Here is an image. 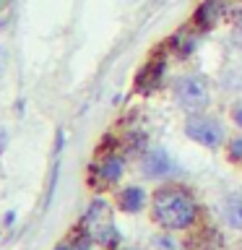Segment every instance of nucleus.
Listing matches in <instances>:
<instances>
[{
    "mask_svg": "<svg viewBox=\"0 0 242 250\" xmlns=\"http://www.w3.org/2000/svg\"><path fill=\"white\" fill-rule=\"evenodd\" d=\"M224 219L229 222V227L242 229V195H232L224 203Z\"/></svg>",
    "mask_w": 242,
    "mask_h": 250,
    "instance_id": "nucleus-9",
    "label": "nucleus"
},
{
    "mask_svg": "<svg viewBox=\"0 0 242 250\" xmlns=\"http://www.w3.org/2000/svg\"><path fill=\"white\" fill-rule=\"evenodd\" d=\"M234 123H237V125H240V128H242V107L237 109V112H234Z\"/></svg>",
    "mask_w": 242,
    "mask_h": 250,
    "instance_id": "nucleus-12",
    "label": "nucleus"
},
{
    "mask_svg": "<svg viewBox=\"0 0 242 250\" xmlns=\"http://www.w3.org/2000/svg\"><path fill=\"white\" fill-rule=\"evenodd\" d=\"M229 156L234 162H242V138H234L229 144Z\"/></svg>",
    "mask_w": 242,
    "mask_h": 250,
    "instance_id": "nucleus-11",
    "label": "nucleus"
},
{
    "mask_svg": "<svg viewBox=\"0 0 242 250\" xmlns=\"http://www.w3.org/2000/svg\"><path fill=\"white\" fill-rule=\"evenodd\" d=\"M97 240H99L104 248H115L117 242H120V234H117V229H115L112 224H107V227H101V229L97 232Z\"/></svg>",
    "mask_w": 242,
    "mask_h": 250,
    "instance_id": "nucleus-10",
    "label": "nucleus"
},
{
    "mask_svg": "<svg viewBox=\"0 0 242 250\" xmlns=\"http://www.w3.org/2000/svg\"><path fill=\"white\" fill-rule=\"evenodd\" d=\"M185 133L187 138H193L195 144L206 146V148H219L224 141V128L222 123L206 115H190L185 123Z\"/></svg>",
    "mask_w": 242,
    "mask_h": 250,
    "instance_id": "nucleus-3",
    "label": "nucleus"
},
{
    "mask_svg": "<svg viewBox=\"0 0 242 250\" xmlns=\"http://www.w3.org/2000/svg\"><path fill=\"white\" fill-rule=\"evenodd\" d=\"M154 219L164 229H185L195 222V201L182 188H164L154 195Z\"/></svg>",
    "mask_w": 242,
    "mask_h": 250,
    "instance_id": "nucleus-1",
    "label": "nucleus"
},
{
    "mask_svg": "<svg viewBox=\"0 0 242 250\" xmlns=\"http://www.w3.org/2000/svg\"><path fill=\"white\" fill-rule=\"evenodd\" d=\"M55 250H70L68 245H60V248H55Z\"/></svg>",
    "mask_w": 242,
    "mask_h": 250,
    "instance_id": "nucleus-13",
    "label": "nucleus"
},
{
    "mask_svg": "<svg viewBox=\"0 0 242 250\" xmlns=\"http://www.w3.org/2000/svg\"><path fill=\"white\" fill-rule=\"evenodd\" d=\"M175 97L187 112H198V109L206 107V102H208V83L195 73L180 76L175 81Z\"/></svg>",
    "mask_w": 242,
    "mask_h": 250,
    "instance_id": "nucleus-2",
    "label": "nucleus"
},
{
    "mask_svg": "<svg viewBox=\"0 0 242 250\" xmlns=\"http://www.w3.org/2000/svg\"><path fill=\"white\" fill-rule=\"evenodd\" d=\"M141 167H143L146 177L156 180V177H164V175L172 172V159H169V154L164 151V148H148L143 162H141Z\"/></svg>",
    "mask_w": 242,
    "mask_h": 250,
    "instance_id": "nucleus-4",
    "label": "nucleus"
},
{
    "mask_svg": "<svg viewBox=\"0 0 242 250\" xmlns=\"http://www.w3.org/2000/svg\"><path fill=\"white\" fill-rule=\"evenodd\" d=\"M240 42H242V31H240Z\"/></svg>",
    "mask_w": 242,
    "mask_h": 250,
    "instance_id": "nucleus-14",
    "label": "nucleus"
},
{
    "mask_svg": "<svg viewBox=\"0 0 242 250\" xmlns=\"http://www.w3.org/2000/svg\"><path fill=\"white\" fill-rule=\"evenodd\" d=\"M219 11H222V5H219V0H206L198 11H195V23H198L201 29H208L214 26V21L219 19Z\"/></svg>",
    "mask_w": 242,
    "mask_h": 250,
    "instance_id": "nucleus-8",
    "label": "nucleus"
},
{
    "mask_svg": "<svg viewBox=\"0 0 242 250\" xmlns=\"http://www.w3.org/2000/svg\"><path fill=\"white\" fill-rule=\"evenodd\" d=\"M161 76H164V60H151V62H146V65L141 68L138 78H136L138 91H154L156 86H159Z\"/></svg>",
    "mask_w": 242,
    "mask_h": 250,
    "instance_id": "nucleus-6",
    "label": "nucleus"
},
{
    "mask_svg": "<svg viewBox=\"0 0 242 250\" xmlns=\"http://www.w3.org/2000/svg\"><path fill=\"white\" fill-rule=\"evenodd\" d=\"M143 203H146V193L141 190V188H125V190L120 193V208L128 211V214L141 211Z\"/></svg>",
    "mask_w": 242,
    "mask_h": 250,
    "instance_id": "nucleus-7",
    "label": "nucleus"
},
{
    "mask_svg": "<svg viewBox=\"0 0 242 250\" xmlns=\"http://www.w3.org/2000/svg\"><path fill=\"white\" fill-rule=\"evenodd\" d=\"M122 169H125V164H122L120 156L109 154V156H104V159L91 169V175L97 177L99 185H112V183H117V180L122 177Z\"/></svg>",
    "mask_w": 242,
    "mask_h": 250,
    "instance_id": "nucleus-5",
    "label": "nucleus"
}]
</instances>
